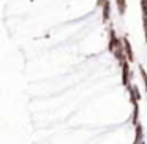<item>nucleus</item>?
<instances>
[{
  "label": "nucleus",
  "instance_id": "nucleus-5",
  "mask_svg": "<svg viewBox=\"0 0 147 144\" xmlns=\"http://www.w3.org/2000/svg\"><path fill=\"white\" fill-rule=\"evenodd\" d=\"M115 2V7H117V11L120 16H123L125 11H127V0H114Z\"/></svg>",
  "mask_w": 147,
  "mask_h": 144
},
{
  "label": "nucleus",
  "instance_id": "nucleus-1",
  "mask_svg": "<svg viewBox=\"0 0 147 144\" xmlns=\"http://www.w3.org/2000/svg\"><path fill=\"white\" fill-rule=\"evenodd\" d=\"M108 49L120 64L127 62V54H125V48H123V40L119 38L114 29H109V41H108Z\"/></svg>",
  "mask_w": 147,
  "mask_h": 144
},
{
  "label": "nucleus",
  "instance_id": "nucleus-8",
  "mask_svg": "<svg viewBox=\"0 0 147 144\" xmlns=\"http://www.w3.org/2000/svg\"><path fill=\"white\" fill-rule=\"evenodd\" d=\"M141 11L142 16H147V0H141Z\"/></svg>",
  "mask_w": 147,
  "mask_h": 144
},
{
  "label": "nucleus",
  "instance_id": "nucleus-3",
  "mask_svg": "<svg viewBox=\"0 0 147 144\" xmlns=\"http://www.w3.org/2000/svg\"><path fill=\"white\" fill-rule=\"evenodd\" d=\"M123 48H125V54H127V59H128V62H133L134 60V54H133V48H131V43H130V40L127 38V35L123 37Z\"/></svg>",
  "mask_w": 147,
  "mask_h": 144
},
{
  "label": "nucleus",
  "instance_id": "nucleus-6",
  "mask_svg": "<svg viewBox=\"0 0 147 144\" xmlns=\"http://www.w3.org/2000/svg\"><path fill=\"white\" fill-rule=\"evenodd\" d=\"M136 127V136H134V143L133 144H141L142 143V127H141L139 124L134 125Z\"/></svg>",
  "mask_w": 147,
  "mask_h": 144
},
{
  "label": "nucleus",
  "instance_id": "nucleus-9",
  "mask_svg": "<svg viewBox=\"0 0 147 144\" xmlns=\"http://www.w3.org/2000/svg\"><path fill=\"white\" fill-rule=\"evenodd\" d=\"M142 26H144V35H146V43H147V16H142Z\"/></svg>",
  "mask_w": 147,
  "mask_h": 144
},
{
  "label": "nucleus",
  "instance_id": "nucleus-11",
  "mask_svg": "<svg viewBox=\"0 0 147 144\" xmlns=\"http://www.w3.org/2000/svg\"><path fill=\"white\" fill-rule=\"evenodd\" d=\"M141 144H144V143H141Z\"/></svg>",
  "mask_w": 147,
  "mask_h": 144
},
{
  "label": "nucleus",
  "instance_id": "nucleus-2",
  "mask_svg": "<svg viewBox=\"0 0 147 144\" xmlns=\"http://www.w3.org/2000/svg\"><path fill=\"white\" fill-rule=\"evenodd\" d=\"M122 67V84H123V87H130L131 86V71H130V62H123V64H120Z\"/></svg>",
  "mask_w": 147,
  "mask_h": 144
},
{
  "label": "nucleus",
  "instance_id": "nucleus-10",
  "mask_svg": "<svg viewBox=\"0 0 147 144\" xmlns=\"http://www.w3.org/2000/svg\"><path fill=\"white\" fill-rule=\"evenodd\" d=\"M105 3H106V0H96V7H100V8H103Z\"/></svg>",
  "mask_w": 147,
  "mask_h": 144
},
{
  "label": "nucleus",
  "instance_id": "nucleus-4",
  "mask_svg": "<svg viewBox=\"0 0 147 144\" xmlns=\"http://www.w3.org/2000/svg\"><path fill=\"white\" fill-rule=\"evenodd\" d=\"M109 18H111V2L106 0V3L103 5V8H101V19H103V22L106 24L109 21Z\"/></svg>",
  "mask_w": 147,
  "mask_h": 144
},
{
  "label": "nucleus",
  "instance_id": "nucleus-7",
  "mask_svg": "<svg viewBox=\"0 0 147 144\" xmlns=\"http://www.w3.org/2000/svg\"><path fill=\"white\" fill-rule=\"evenodd\" d=\"M139 71H141V76H142L144 86H146V89H147V71L144 70V67H142V65H141V67H139Z\"/></svg>",
  "mask_w": 147,
  "mask_h": 144
}]
</instances>
